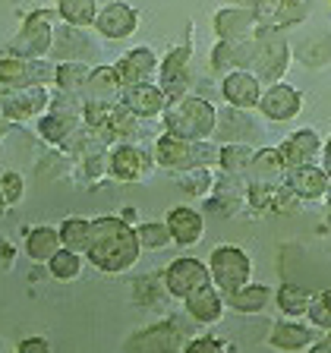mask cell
<instances>
[{"label":"cell","instance_id":"6da1fadb","mask_svg":"<svg viewBox=\"0 0 331 353\" xmlns=\"http://www.w3.org/2000/svg\"><path fill=\"white\" fill-rule=\"evenodd\" d=\"M88 259L98 272L108 274H123L142 256L139 234L130 221L117 218V214H104V218L92 221V243H88Z\"/></svg>","mask_w":331,"mask_h":353},{"label":"cell","instance_id":"7a4b0ae2","mask_svg":"<svg viewBox=\"0 0 331 353\" xmlns=\"http://www.w3.org/2000/svg\"><path fill=\"white\" fill-rule=\"evenodd\" d=\"M168 132L180 136V139L190 142H208L218 130V110H214L212 101L199 95H180L174 101H168L161 114Z\"/></svg>","mask_w":331,"mask_h":353},{"label":"cell","instance_id":"3957f363","mask_svg":"<svg viewBox=\"0 0 331 353\" xmlns=\"http://www.w3.org/2000/svg\"><path fill=\"white\" fill-rule=\"evenodd\" d=\"M57 26H60V13H54V10H35V13H29V19L19 26V32L10 38L7 54L26 57V60L48 57L54 48V29Z\"/></svg>","mask_w":331,"mask_h":353},{"label":"cell","instance_id":"277c9868","mask_svg":"<svg viewBox=\"0 0 331 353\" xmlns=\"http://www.w3.org/2000/svg\"><path fill=\"white\" fill-rule=\"evenodd\" d=\"M290 66V41L278 26H259L256 32V54H252L250 73L262 82H281V76Z\"/></svg>","mask_w":331,"mask_h":353},{"label":"cell","instance_id":"5b68a950","mask_svg":"<svg viewBox=\"0 0 331 353\" xmlns=\"http://www.w3.org/2000/svg\"><path fill=\"white\" fill-rule=\"evenodd\" d=\"M154 161L170 170H192V168H208L212 161H218V148L208 142H190L180 139L174 132H164L161 139L154 142Z\"/></svg>","mask_w":331,"mask_h":353},{"label":"cell","instance_id":"8992f818","mask_svg":"<svg viewBox=\"0 0 331 353\" xmlns=\"http://www.w3.org/2000/svg\"><path fill=\"white\" fill-rule=\"evenodd\" d=\"M208 272H212V281L221 294L228 296L240 287L252 284V259L240 250V246H230V243H221L214 246L212 256H208Z\"/></svg>","mask_w":331,"mask_h":353},{"label":"cell","instance_id":"52a82bcc","mask_svg":"<svg viewBox=\"0 0 331 353\" xmlns=\"http://www.w3.org/2000/svg\"><path fill=\"white\" fill-rule=\"evenodd\" d=\"M57 82V66L54 60H26L13 57V54H0V85L13 92V88H29V85H54Z\"/></svg>","mask_w":331,"mask_h":353},{"label":"cell","instance_id":"ba28073f","mask_svg":"<svg viewBox=\"0 0 331 353\" xmlns=\"http://www.w3.org/2000/svg\"><path fill=\"white\" fill-rule=\"evenodd\" d=\"M190 344L186 328L177 322H158L139 328L136 334L126 338V353H183V347Z\"/></svg>","mask_w":331,"mask_h":353},{"label":"cell","instance_id":"9c48e42d","mask_svg":"<svg viewBox=\"0 0 331 353\" xmlns=\"http://www.w3.org/2000/svg\"><path fill=\"white\" fill-rule=\"evenodd\" d=\"M212 272H208L205 262H199L192 256H180L168 265V272H164V287H168L170 296H180L186 300L190 294L202 290V287H212Z\"/></svg>","mask_w":331,"mask_h":353},{"label":"cell","instance_id":"30bf717a","mask_svg":"<svg viewBox=\"0 0 331 353\" xmlns=\"http://www.w3.org/2000/svg\"><path fill=\"white\" fill-rule=\"evenodd\" d=\"M0 110L7 114L13 123L22 120H41L48 110H51V92L48 85H29V88H13L0 98Z\"/></svg>","mask_w":331,"mask_h":353},{"label":"cell","instance_id":"8fae6325","mask_svg":"<svg viewBox=\"0 0 331 353\" xmlns=\"http://www.w3.org/2000/svg\"><path fill=\"white\" fill-rule=\"evenodd\" d=\"M95 29L101 32L108 41H123V38H130L132 32L139 29V10L123 3V0H114V3L98 10Z\"/></svg>","mask_w":331,"mask_h":353},{"label":"cell","instance_id":"7c38bea8","mask_svg":"<svg viewBox=\"0 0 331 353\" xmlns=\"http://www.w3.org/2000/svg\"><path fill=\"white\" fill-rule=\"evenodd\" d=\"M259 110H262L268 120H274V123H287V120H294L303 110V95L294 85H287V82H272V85L262 92Z\"/></svg>","mask_w":331,"mask_h":353},{"label":"cell","instance_id":"4fadbf2b","mask_svg":"<svg viewBox=\"0 0 331 353\" xmlns=\"http://www.w3.org/2000/svg\"><path fill=\"white\" fill-rule=\"evenodd\" d=\"M221 95L228 101V108L237 110H252L262 101V79L250 70H237V73H228L224 82H221Z\"/></svg>","mask_w":331,"mask_h":353},{"label":"cell","instance_id":"5bb4252c","mask_svg":"<svg viewBox=\"0 0 331 353\" xmlns=\"http://www.w3.org/2000/svg\"><path fill=\"white\" fill-rule=\"evenodd\" d=\"M252 54H256V35L252 38H218L212 51V66L218 73H237V70H250Z\"/></svg>","mask_w":331,"mask_h":353},{"label":"cell","instance_id":"9a60e30c","mask_svg":"<svg viewBox=\"0 0 331 353\" xmlns=\"http://www.w3.org/2000/svg\"><path fill=\"white\" fill-rule=\"evenodd\" d=\"M322 139H319L316 130H297L294 136H287L281 142L278 154H281V164L284 170H294V168H306V164H316V158L322 154Z\"/></svg>","mask_w":331,"mask_h":353},{"label":"cell","instance_id":"2e32d148","mask_svg":"<svg viewBox=\"0 0 331 353\" xmlns=\"http://www.w3.org/2000/svg\"><path fill=\"white\" fill-rule=\"evenodd\" d=\"M287 190L303 202H316V199L331 196V176L325 174L322 164H306V168L287 170Z\"/></svg>","mask_w":331,"mask_h":353},{"label":"cell","instance_id":"e0dca14e","mask_svg":"<svg viewBox=\"0 0 331 353\" xmlns=\"http://www.w3.org/2000/svg\"><path fill=\"white\" fill-rule=\"evenodd\" d=\"M316 341H319L316 325H303V322H297V319H284V322L272 325V331H268V344L284 353L309 350Z\"/></svg>","mask_w":331,"mask_h":353},{"label":"cell","instance_id":"ac0fdd59","mask_svg":"<svg viewBox=\"0 0 331 353\" xmlns=\"http://www.w3.org/2000/svg\"><path fill=\"white\" fill-rule=\"evenodd\" d=\"M154 70H158V57H154L152 48H132L130 54H123L114 63V73H117L123 88L139 85V82H152Z\"/></svg>","mask_w":331,"mask_h":353},{"label":"cell","instance_id":"d6986e66","mask_svg":"<svg viewBox=\"0 0 331 353\" xmlns=\"http://www.w3.org/2000/svg\"><path fill=\"white\" fill-rule=\"evenodd\" d=\"M120 101H123L136 117L146 120V117H161L170 98L164 95L161 85H154V82H139V85L123 88V98H120Z\"/></svg>","mask_w":331,"mask_h":353},{"label":"cell","instance_id":"ffe728a7","mask_svg":"<svg viewBox=\"0 0 331 353\" xmlns=\"http://www.w3.org/2000/svg\"><path fill=\"white\" fill-rule=\"evenodd\" d=\"M186 312H190L192 322L199 325H214L221 322V316H224V309H228V303H224V294H221L218 287H202V290H196V294H190L183 300Z\"/></svg>","mask_w":331,"mask_h":353},{"label":"cell","instance_id":"44dd1931","mask_svg":"<svg viewBox=\"0 0 331 353\" xmlns=\"http://www.w3.org/2000/svg\"><path fill=\"white\" fill-rule=\"evenodd\" d=\"M108 168L117 180H139V176L152 168V154H148L146 148H136V145H130V142H123V145H117L110 152Z\"/></svg>","mask_w":331,"mask_h":353},{"label":"cell","instance_id":"7402d4cb","mask_svg":"<svg viewBox=\"0 0 331 353\" xmlns=\"http://www.w3.org/2000/svg\"><path fill=\"white\" fill-rule=\"evenodd\" d=\"M214 32H218V38H252L259 32V22L246 7L230 3V7L214 13Z\"/></svg>","mask_w":331,"mask_h":353},{"label":"cell","instance_id":"603a6c76","mask_svg":"<svg viewBox=\"0 0 331 353\" xmlns=\"http://www.w3.org/2000/svg\"><path fill=\"white\" fill-rule=\"evenodd\" d=\"M168 228H170V236H174L177 246H196L205 234V218L196 212V208H174L168 214Z\"/></svg>","mask_w":331,"mask_h":353},{"label":"cell","instance_id":"cb8c5ba5","mask_svg":"<svg viewBox=\"0 0 331 353\" xmlns=\"http://www.w3.org/2000/svg\"><path fill=\"white\" fill-rule=\"evenodd\" d=\"M79 54L86 57V54H95V44L88 41L86 35H82V29H76V26H57L54 29V48H51V57H57L60 63H66V60H79Z\"/></svg>","mask_w":331,"mask_h":353},{"label":"cell","instance_id":"d4e9b609","mask_svg":"<svg viewBox=\"0 0 331 353\" xmlns=\"http://www.w3.org/2000/svg\"><path fill=\"white\" fill-rule=\"evenodd\" d=\"M86 101H108V104H117L123 98V85H120L117 73H114V66H98L92 70L86 82V92H82Z\"/></svg>","mask_w":331,"mask_h":353},{"label":"cell","instance_id":"484cf974","mask_svg":"<svg viewBox=\"0 0 331 353\" xmlns=\"http://www.w3.org/2000/svg\"><path fill=\"white\" fill-rule=\"evenodd\" d=\"M60 250H63L60 228L41 224V228H32L29 234H26V256H29L32 262H51L54 252H60Z\"/></svg>","mask_w":331,"mask_h":353},{"label":"cell","instance_id":"4316f807","mask_svg":"<svg viewBox=\"0 0 331 353\" xmlns=\"http://www.w3.org/2000/svg\"><path fill=\"white\" fill-rule=\"evenodd\" d=\"M76 130H79V117H76V114L48 110V114L38 120V132H41V139H48L51 145H60V148L73 139Z\"/></svg>","mask_w":331,"mask_h":353},{"label":"cell","instance_id":"83f0119b","mask_svg":"<svg viewBox=\"0 0 331 353\" xmlns=\"http://www.w3.org/2000/svg\"><path fill=\"white\" fill-rule=\"evenodd\" d=\"M224 303H228L234 312L256 316V312H262V309L272 303V290H268L265 284H246V287H240V290H234V294L224 296Z\"/></svg>","mask_w":331,"mask_h":353},{"label":"cell","instance_id":"f1b7e54d","mask_svg":"<svg viewBox=\"0 0 331 353\" xmlns=\"http://www.w3.org/2000/svg\"><path fill=\"white\" fill-rule=\"evenodd\" d=\"M88 76H92V66H88L86 60H66V63H57V82H54V85L76 98L86 92Z\"/></svg>","mask_w":331,"mask_h":353},{"label":"cell","instance_id":"f546056e","mask_svg":"<svg viewBox=\"0 0 331 353\" xmlns=\"http://www.w3.org/2000/svg\"><path fill=\"white\" fill-rule=\"evenodd\" d=\"M57 13L66 26H76V29H86V26H95L98 19V3L95 0H57Z\"/></svg>","mask_w":331,"mask_h":353},{"label":"cell","instance_id":"4dcf8cb0","mask_svg":"<svg viewBox=\"0 0 331 353\" xmlns=\"http://www.w3.org/2000/svg\"><path fill=\"white\" fill-rule=\"evenodd\" d=\"M252 158H256V148L243 145V142H228V145L218 148V164L228 174H246V170H252Z\"/></svg>","mask_w":331,"mask_h":353},{"label":"cell","instance_id":"1f68e13d","mask_svg":"<svg viewBox=\"0 0 331 353\" xmlns=\"http://www.w3.org/2000/svg\"><path fill=\"white\" fill-rule=\"evenodd\" d=\"M274 300H278L281 312L290 319H300L309 312V303H312V294H309L306 287H297V284H281V290L274 294Z\"/></svg>","mask_w":331,"mask_h":353},{"label":"cell","instance_id":"d6a6232c","mask_svg":"<svg viewBox=\"0 0 331 353\" xmlns=\"http://www.w3.org/2000/svg\"><path fill=\"white\" fill-rule=\"evenodd\" d=\"M60 240H63V250L88 252V243H92V221L66 218L63 224H60Z\"/></svg>","mask_w":331,"mask_h":353},{"label":"cell","instance_id":"836d02e7","mask_svg":"<svg viewBox=\"0 0 331 353\" xmlns=\"http://www.w3.org/2000/svg\"><path fill=\"white\" fill-rule=\"evenodd\" d=\"M48 268H51L54 281H76L82 274V252H73V250L54 252V259L48 262Z\"/></svg>","mask_w":331,"mask_h":353},{"label":"cell","instance_id":"e575fe53","mask_svg":"<svg viewBox=\"0 0 331 353\" xmlns=\"http://www.w3.org/2000/svg\"><path fill=\"white\" fill-rule=\"evenodd\" d=\"M136 234H139L142 250H164L168 243H174L168 221H146V224H136Z\"/></svg>","mask_w":331,"mask_h":353},{"label":"cell","instance_id":"d590c367","mask_svg":"<svg viewBox=\"0 0 331 353\" xmlns=\"http://www.w3.org/2000/svg\"><path fill=\"white\" fill-rule=\"evenodd\" d=\"M237 7H246L256 16L259 26H278V16L284 10L287 0H234Z\"/></svg>","mask_w":331,"mask_h":353},{"label":"cell","instance_id":"8d00e7d4","mask_svg":"<svg viewBox=\"0 0 331 353\" xmlns=\"http://www.w3.org/2000/svg\"><path fill=\"white\" fill-rule=\"evenodd\" d=\"M252 174H256L262 183H268L272 176L284 174V164H281L278 148H259L256 158H252Z\"/></svg>","mask_w":331,"mask_h":353},{"label":"cell","instance_id":"74e56055","mask_svg":"<svg viewBox=\"0 0 331 353\" xmlns=\"http://www.w3.org/2000/svg\"><path fill=\"white\" fill-rule=\"evenodd\" d=\"M139 120L142 117H136L123 101H117L110 108V130H114V136H136L139 132Z\"/></svg>","mask_w":331,"mask_h":353},{"label":"cell","instance_id":"f35d334b","mask_svg":"<svg viewBox=\"0 0 331 353\" xmlns=\"http://www.w3.org/2000/svg\"><path fill=\"white\" fill-rule=\"evenodd\" d=\"M309 322L316 325L319 331H331V290H322V294L312 296V303H309Z\"/></svg>","mask_w":331,"mask_h":353},{"label":"cell","instance_id":"ab89813d","mask_svg":"<svg viewBox=\"0 0 331 353\" xmlns=\"http://www.w3.org/2000/svg\"><path fill=\"white\" fill-rule=\"evenodd\" d=\"M309 10H312V0H287L278 16V29H294V26H300L309 16Z\"/></svg>","mask_w":331,"mask_h":353},{"label":"cell","instance_id":"60d3db41","mask_svg":"<svg viewBox=\"0 0 331 353\" xmlns=\"http://www.w3.org/2000/svg\"><path fill=\"white\" fill-rule=\"evenodd\" d=\"M180 186H183L190 196H205V190L212 186V170H208V168L183 170V176H180Z\"/></svg>","mask_w":331,"mask_h":353},{"label":"cell","instance_id":"b9f144b4","mask_svg":"<svg viewBox=\"0 0 331 353\" xmlns=\"http://www.w3.org/2000/svg\"><path fill=\"white\" fill-rule=\"evenodd\" d=\"M26 192V176L16 174V170H7V174L0 176V199L7 202V205H16Z\"/></svg>","mask_w":331,"mask_h":353},{"label":"cell","instance_id":"7bdbcfd3","mask_svg":"<svg viewBox=\"0 0 331 353\" xmlns=\"http://www.w3.org/2000/svg\"><path fill=\"white\" fill-rule=\"evenodd\" d=\"M183 353H224V347L214 338H192L190 344L183 347Z\"/></svg>","mask_w":331,"mask_h":353},{"label":"cell","instance_id":"ee69618b","mask_svg":"<svg viewBox=\"0 0 331 353\" xmlns=\"http://www.w3.org/2000/svg\"><path fill=\"white\" fill-rule=\"evenodd\" d=\"M16 353H51V347H48L44 338H26V341H19Z\"/></svg>","mask_w":331,"mask_h":353},{"label":"cell","instance_id":"f6af8a7d","mask_svg":"<svg viewBox=\"0 0 331 353\" xmlns=\"http://www.w3.org/2000/svg\"><path fill=\"white\" fill-rule=\"evenodd\" d=\"M306 353H331V341H328V338H319V341H316V344L309 347V350H306Z\"/></svg>","mask_w":331,"mask_h":353},{"label":"cell","instance_id":"bcb514c9","mask_svg":"<svg viewBox=\"0 0 331 353\" xmlns=\"http://www.w3.org/2000/svg\"><path fill=\"white\" fill-rule=\"evenodd\" d=\"M322 168H325V174L331 176V139L325 142V148H322Z\"/></svg>","mask_w":331,"mask_h":353},{"label":"cell","instance_id":"7dc6e473","mask_svg":"<svg viewBox=\"0 0 331 353\" xmlns=\"http://www.w3.org/2000/svg\"><path fill=\"white\" fill-rule=\"evenodd\" d=\"M328 224H331V196H328Z\"/></svg>","mask_w":331,"mask_h":353},{"label":"cell","instance_id":"c3c4849f","mask_svg":"<svg viewBox=\"0 0 331 353\" xmlns=\"http://www.w3.org/2000/svg\"><path fill=\"white\" fill-rule=\"evenodd\" d=\"M3 208H7V202H3V199H0V214H3Z\"/></svg>","mask_w":331,"mask_h":353},{"label":"cell","instance_id":"681fc988","mask_svg":"<svg viewBox=\"0 0 331 353\" xmlns=\"http://www.w3.org/2000/svg\"><path fill=\"white\" fill-rule=\"evenodd\" d=\"M328 341H331V331H328Z\"/></svg>","mask_w":331,"mask_h":353}]
</instances>
